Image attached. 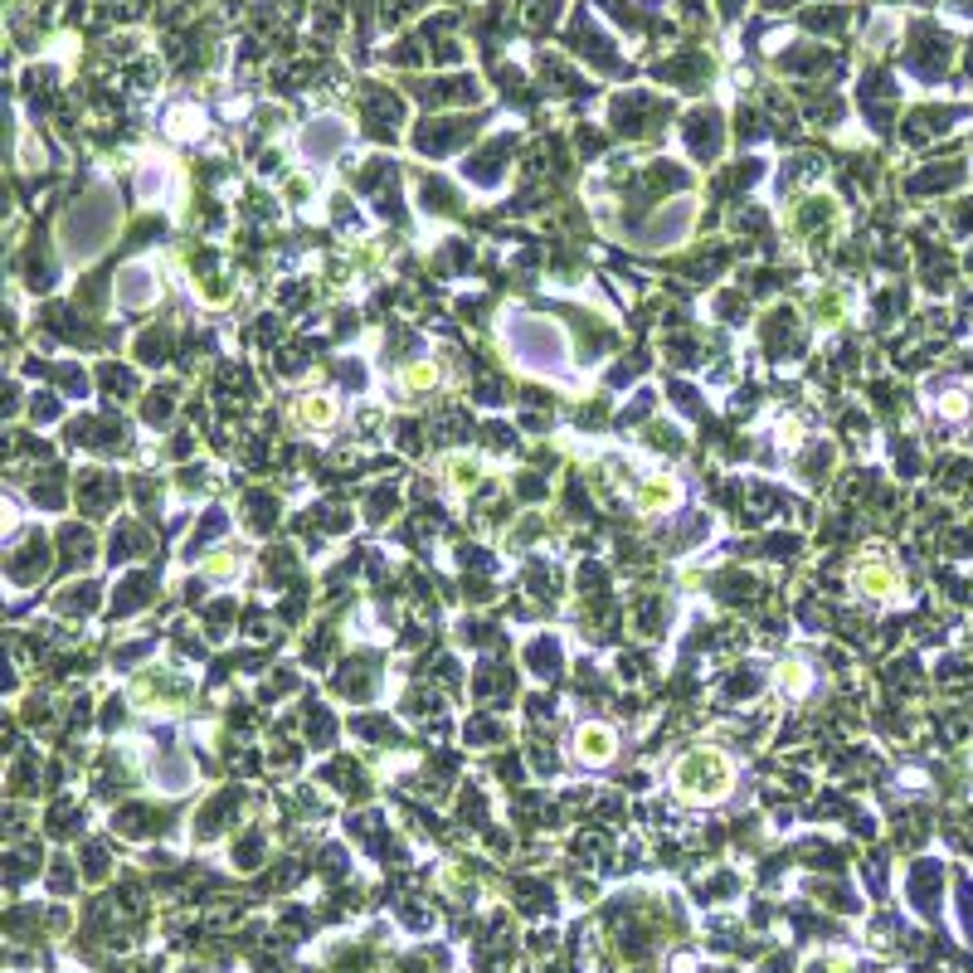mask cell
Returning a JSON list of instances; mask_svg holds the SVG:
<instances>
[{"label":"cell","instance_id":"cell-4","mask_svg":"<svg viewBox=\"0 0 973 973\" xmlns=\"http://www.w3.org/2000/svg\"><path fill=\"white\" fill-rule=\"evenodd\" d=\"M856 589L872 594V599H881V594L895 589V575H891L886 565H862V569H856Z\"/></svg>","mask_w":973,"mask_h":973},{"label":"cell","instance_id":"cell-3","mask_svg":"<svg viewBox=\"0 0 973 973\" xmlns=\"http://www.w3.org/2000/svg\"><path fill=\"white\" fill-rule=\"evenodd\" d=\"M575 745L589 764H608V755H614V730H608V725H584L575 735Z\"/></svg>","mask_w":973,"mask_h":973},{"label":"cell","instance_id":"cell-2","mask_svg":"<svg viewBox=\"0 0 973 973\" xmlns=\"http://www.w3.org/2000/svg\"><path fill=\"white\" fill-rule=\"evenodd\" d=\"M292 419L302 428H327V424H336V405L327 395H302V399H292Z\"/></svg>","mask_w":973,"mask_h":973},{"label":"cell","instance_id":"cell-6","mask_svg":"<svg viewBox=\"0 0 973 973\" xmlns=\"http://www.w3.org/2000/svg\"><path fill=\"white\" fill-rule=\"evenodd\" d=\"M778 682H784L788 696H803V692L813 686V677H808V667H803V662H784V667H778Z\"/></svg>","mask_w":973,"mask_h":973},{"label":"cell","instance_id":"cell-5","mask_svg":"<svg viewBox=\"0 0 973 973\" xmlns=\"http://www.w3.org/2000/svg\"><path fill=\"white\" fill-rule=\"evenodd\" d=\"M672 501H677V487H672L667 477H657V482H647V491L638 497V506H643V511H657V506H672Z\"/></svg>","mask_w":973,"mask_h":973},{"label":"cell","instance_id":"cell-1","mask_svg":"<svg viewBox=\"0 0 973 973\" xmlns=\"http://www.w3.org/2000/svg\"><path fill=\"white\" fill-rule=\"evenodd\" d=\"M672 784L692 803H720L730 794V759H725L720 749H696V755H686L677 769H672Z\"/></svg>","mask_w":973,"mask_h":973},{"label":"cell","instance_id":"cell-7","mask_svg":"<svg viewBox=\"0 0 973 973\" xmlns=\"http://www.w3.org/2000/svg\"><path fill=\"white\" fill-rule=\"evenodd\" d=\"M434 380H438V370L428 366V360H419V366H409V370H405V385H409V389H428Z\"/></svg>","mask_w":973,"mask_h":973}]
</instances>
